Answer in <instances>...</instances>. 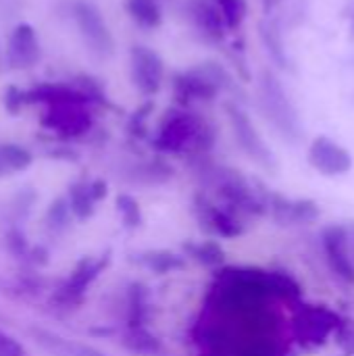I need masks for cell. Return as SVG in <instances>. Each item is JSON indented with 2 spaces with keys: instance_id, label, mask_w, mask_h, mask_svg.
<instances>
[{
  "instance_id": "27",
  "label": "cell",
  "mask_w": 354,
  "mask_h": 356,
  "mask_svg": "<svg viewBox=\"0 0 354 356\" xmlns=\"http://www.w3.org/2000/svg\"><path fill=\"white\" fill-rule=\"evenodd\" d=\"M33 156L19 144H0V177L8 173L25 171L31 165Z\"/></svg>"
},
{
  "instance_id": "38",
  "label": "cell",
  "mask_w": 354,
  "mask_h": 356,
  "mask_svg": "<svg viewBox=\"0 0 354 356\" xmlns=\"http://www.w3.org/2000/svg\"><path fill=\"white\" fill-rule=\"evenodd\" d=\"M353 67H354V63H353Z\"/></svg>"
},
{
  "instance_id": "3",
  "label": "cell",
  "mask_w": 354,
  "mask_h": 356,
  "mask_svg": "<svg viewBox=\"0 0 354 356\" xmlns=\"http://www.w3.org/2000/svg\"><path fill=\"white\" fill-rule=\"evenodd\" d=\"M196 171L202 177V181L215 192L219 202L236 213L238 217H265L267 204L261 194V186H255L248 177L242 175V171L213 163L209 156L194 159Z\"/></svg>"
},
{
  "instance_id": "23",
  "label": "cell",
  "mask_w": 354,
  "mask_h": 356,
  "mask_svg": "<svg viewBox=\"0 0 354 356\" xmlns=\"http://www.w3.org/2000/svg\"><path fill=\"white\" fill-rule=\"evenodd\" d=\"M121 346L136 356H159L165 350L163 342L148 327H127L121 336Z\"/></svg>"
},
{
  "instance_id": "24",
  "label": "cell",
  "mask_w": 354,
  "mask_h": 356,
  "mask_svg": "<svg viewBox=\"0 0 354 356\" xmlns=\"http://www.w3.org/2000/svg\"><path fill=\"white\" fill-rule=\"evenodd\" d=\"M173 167L163 159H150V161H142L136 167H131L129 171V179L131 184H142V186H159L165 184L173 177Z\"/></svg>"
},
{
  "instance_id": "25",
  "label": "cell",
  "mask_w": 354,
  "mask_h": 356,
  "mask_svg": "<svg viewBox=\"0 0 354 356\" xmlns=\"http://www.w3.org/2000/svg\"><path fill=\"white\" fill-rule=\"evenodd\" d=\"M125 10L129 19L144 29H156L163 25L161 0H125Z\"/></svg>"
},
{
  "instance_id": "2",
  "label": "cell",
  "mask_w": 354,
  "mask_h": 356,
  "mask_svg": "<svg viewBox=\"0 0 354 356\" xmlns=\"http://www.w3.org/2000/svg\"><path fill=\"white\" fill-rule=\"evenodd\" d=\"M215 142H217V127L196 111L177 104L165 111L154 136L150 138V146L161 156L173 154V156H188L192 161L209 156Z\"/></svg>"
},
{
  "instance_id": "37",
  "label": "cell",
  "mask_w": 354,
  "mask_h": 356,
  "mask_svg": "<svg viewBox=\"0 0 354 356\" xmlns=\"http://www.w3.org/2000/svg\"><path fill=\"white\" fill-rule=\"evenodd\" d=\"M351 98H353V102H354V94H353V96H351Z\"/></svg>"
},
{
  "instance_id": "12",
  "label": "cell",
  "mask_w": 354,
  "mask_h": 356,
  "mask_svg": "<svg viewBox=\"0 0 354 356\" xmlns=\"http://www.w3.org/2000/svg\"><path fill=\"white\" fill-rule=\"evenodd\" d=\"M261 186L263 200L267 204V215L280 225H307L321 217V209L311 198H288L275 190Z\"/></svg>"
},
{
  "instance_id": "28",
  "label": "cell",
  "mask_w": 354,
  "mask_h": 356,
  "mask_svg": "<svg viewBox=\"0 0 354 356\" xmlns=\"http://www.w3.org/2000/svg\"><path fill=\"white\" fill-rule=\"evenodd\" d=\"M73 213H71V207H69V200L67 196H58L50 202V207L46 209V215H44V227L50 232V234H61L69 227V221H71Z\"/></svg>"
},
{
  "instance_id": "11",
  "label": "cell",
  "mask_w": 354,
  "mask_h": 356,
  "mask_svg": "<svg viewBox=\"0 0 354 356\" xmlns=\"http://www.w3.org/2000/svg\"><path fill=\"white\" fill-rule=\"evenodd\" d=\"M71 15L88 50L98 58H108L115 52V40L102 13L90 2H75L71 4Z\"/></svg>"
},
{
  "instance_id": "26",
  "label": "cell",
  "mask_w": 354,
  "mask_h": 356,
  "mask_svg": "<svg viewBox=\"0 0 354 356\" xmlns=\"http://www.w3.org/2000/svg\"><path fill=\"white\" fill-rule=\"evenodd\" d=\"M67 200H69V207H71V213L75 219L79 221H86L94 215L96 211V198L92 194V188H90V181L86 179H79L75 184L69 186V192H67Z\"/></svg>"
},
{
  "instance_id": "17",
  "label": "cell",
  "mask_w": 354,
  "mask_h": 356,
  "mask_svg": "<svg viewBox=\"0 0 354 356\" xmlns=\"http://www.w3.org/2000/svg\"><path fill=\"white\" fill-rule=\"evenodd\" d=\"M29 336L44 353L52 356H106L102 350H98L90 344L69 340V338L58 336V334L44 330V327H31Z\"/></svg>"
},
{
  "instance_id": "29",
  "label": "cell",
  "mask_w": 354,
  "mask_h": 356,
  "mask_svg": "<svg viewBox=\"0 0 354 356\" xmlns=\"http://www.w3.org/2000/svg\"><path fill=\"white\" fill-rule=\"evenodd\" d=\"M115 207H117V213L121 217V223L125 229H138L142 223H144V215H142V207L140 202L127 194V192H121L117 198H115Z\"/></svg>"
},
{
  "instance_id": "8",
  "label": "cell",
  "mask_w": 354,
  "mask_h": 356,
  "mask_svg": "<svg viewBox=\"0 0 354 356\" xmlns=\"http://www.w3.org/2000/svg\"><path fill=\"white\" fill-rule=\"evenodd\" d=\"M111 265V252L100 257H83L71 271V275L52 294V305L58 309H75L81 305L88 288L100 277V273Z\"/></svg>"
},
{
  "instance_id": "31",
  "label": "cell",
  "mask_w": 354,
  "mask_h": 356,
  "mask_svg": "<svg viewBox=\"0 0 354 356\" xmlns=\"http://www.w3.org/2000/svg\"><path fill=\"white\" fill-rule=\"evenodd\" d=\"M154 111V102L152 100H146L138 111H134V115L129 117L127 121V134L134 138V140H144L148 138V119Z\"/></svg>"
},
{
  "instance_id": "6",
  "label": "cell",
  "mask_w": 354,
  "mask_h": 356,
  "mask_svg": "<svg viewBox=\"0 0 354 356\" xmlns=\"http://www.w3.org/2000/svg\"><path fill=\"white\" fill-rule=\"evenodd\" d=\"M321 248L332 273L346 286H354V221L325 225Z\"/></svg>"
},
{
  "instance_id": "36",
  "label": "cell",
  "mask_w": 354,
  "mask_h": 356,
  "mask_svg": "<svg viewBox=\"0 0 354 356\" xmlns=\"http://www.w3.org/2000/svg\"><path fill=\"white\" fill-rule=\"evenodd\" d=\"M344 19L348 21V29H351V33H353V38H354V2H351L346 8H344Z\"/></svg>"
},
{
  "instance_id": "32",
  "label": "cell",
  "mask_w": 354,
  "mask_h": 356,
  "mask_svg": "<svg viewBox=\"0 0 354 356\" xmlns=\"http://www.w3.org/2000/svg\"><path fill=\"white\" fill-rule=\"evenodd\" d=\"M4 244H6V250L13 252L17 259H25L27 252H29V242L25 238V234L19 229V227H10L4 236Z\"/></svg>"
},
{
  "instance_id": "5",
  "label": "cell",
  "mask_w": 354,
  "mask_h": 356,
  "mask_svg": "<svg viewBox=\"0 0 354 356\" xmlns=\"http://www.w3.org/2000/svg\"><path fill=\"white\" fill-rule=\"evenodd\" d=\"M225 117L230 121L234 140L238 144V148L265 173L275 175L280 165L277 159L273 154V150L269 148V144L265 142V138L261 136V131L257 129L255 121L250 119V115L242 108V104L238 100H227L223 104Z\"/></svg>"
},
{
  "instance_id": "18",
  "label": "cell",
  "mask_w": 354,
  "mask_h": 356,
  "mask_svg": "<svg viewBox=\"0 0 354 356\" xmlns=\"http://www.w3.org/2000/svg\"><path fill=\"white\" fill-rule=\"evenodd\" d=\"M259 38L267 50V54L271 56V60L280 67V69H286V71H294V60L290 58L288 54V48H286V40H284V29H282V23L280 19L275 17H265L261 23H259Z\"/></svg>"
},
{
  "instance_id": "16",
  "label": "cell",
  "mask_w": 354,
  "mask_h": 356,
  "mask_svg": "<svg viewBox=\"0 0 354 356\" xmlns=\"http://www.w3.org/2000/svg\"><path fill=\"white\" fill-rule=\"evenodd\" d=\"M92 115L83 102H54L46 125L63 138H79L92 129Z\"/></svg>"
},
{
  "instance_id": "4",
  "label": "cell",
  "mask_w": 354,
  "mask_h": 356,
  "mask_svg": "<svg viewBox=\"0 0 354 356\" xmlns=\"http://www.w3.org/2000/svg\"><path fill=\"white\" fill-rule=\"evenodd\" d=\"M257 102L267 119V123L290 144H298L305 136V125L300 119V113L290 96V92L284 88V81L280 75L265 67L259 73L257 81Z\"/></svg>"
},
{
  "instance_id": "9",
  "label": "cell",
  "mask_w": 354,
  "mask_h": 356,
  "mask_svg": "<svg viewBox=\"0 0 354 356\" xmlns=\"http://www.w3.org/2000/svg\"><path fill=\"white\" fill-rule=\"evenodd\" d=\"M192 211H194V217L198 221V225L211 234V236H217V238H225V240H232V238H238L244 234V221L242 217H238L236 213H232L230 209H225L221 202H215L207 192L198 190L194 194V200H192Z\"/></svg>"
},
{
  "instance_id": "14",
  "label": "cell",
  "mask_w": 354,
  "mask_h": 356,
  "mask_svg": "<svg viewBox=\"0 0 354 356\" xmlns=\"http://www.w3.org/2000/svg\"><path fill=\"white\" fill-rule=\"evenodd\" d=\"M307 161L323 177H342L351 173L354 165L351 150L330 136H317L311 140Z\"/></svg>"
},
{
  "instance_id": "19",
  "label": "cell",
  "mask_w": 354,
  "mask_h": 356,
  "mask_svg": "<svg viewBox=\"0 0 354 356\" xmlns=\"http://www.w3.org/2000/svg\"><path fill=\"white\" fill-rule=\"evenodd\" d=\"M40 58L35 33L29 25H19L8 38V60L15 67H29Z\"/></svg>"
},
{
  "instance_id": "22",
  "label": "cell",
  "mask_w": 354,
  "mask_h": 356,
  "mask_svg": "<svg viewBox=\"0 0 354 356\" xmlns=\"http://www.w3.org/2000/svg\"><path fill=\"white\" fill-rule=\"evenodd\" d=\"M182 248H184L186 259L207 269H217V267H223L225 263V250L215 240H186Z\"/></svg>"
},
{
  "instance_id": "39",
  "label": "cell",
  "mask_w": 354,
  "mask_h": 356,
  "mask_svg": "<svg viewBox=\"0 0 354 356\" xmlns=\"http://www.w3.org/2000/svg\"><path fill=\"white\" fill-rule=\"evenodd\" d=\"M161 2H163V0H161Z\"/></svg>"
},
{
  "instance_id": "10",
  "label": "cell",
  "mask_w": 354,
  "mask_h": 356,
  "mask_svg": "<svg viewBox=\"0 0 354 356\" xmlns=\"http://www.w3.org/2000/svg\"><path fill=\"white\" fill-rule=\"evenodd\" d=\"M129 77L136 90L152 100L165 83L167 71L161 54L144 44H134L129 48Z\"/></svg>"
},
{
  "instance_id": "21",
  "label": "cell",
  "mask_w": 354,
  "mask_h": 356,
  "mask_svg": "<svg viewBox=\"0 0 354 356\" xmlns=\"http://www.w3.org/2000/svg\"><path fill=\"white\" fill-rule=\"evenodd\" d=\"M127 327H146L150 317V290L144 282H131L125 296Z\"/></svg>"
},
{
  "instance_id": "15",
  "label": "cell",
  "mask_w": 354,
  "mask_h": 356,
  "mask_svg": "<svg viewBox=\"0 0 354 356\" xmlns=\"http://www.w3.org/2000/svg\"><path fill=\"white\" fill-rule=\"evenodd\" d=\"M182 15L190 27L200 35V40L221 46L227 38V25L219 6L213 0H184Z\"/></svg>"
},
{
  "instance_id": "35",
  "label": "cell",
  "mask_w": 354,
  "mask_h": 356,
  "mask_svg": "<svg viewBox=\"0 0 354 356\" xmlns=\"http://www.w3.org/2000/svg\"><path fill=\"white\" fill-rule=\"evenodd\" d=\"M25 261H27L29 265H33V267H42V265H46V263L50 261V257H48V248H46V246H42V244L31 246V248H29V252H27V257H25Z\"/></svg>"
},
{
  "instance_id": "1",
  "label": "cell",
  "mask_w": 354,
  "mask_h": 356,
  "mask_svg": "<svg viewBox=\"0 0 354 356\" xmlns=\"http://www.w3.org/2000/svg\"><path fill=\"white\" fill-rule=\"evenodd\" d=\"M300 298V284L284 271L221 269L194 327L198 356H284L286 319L275 300Z\"/></svg>"
},
{
  "instance_id": "33",
  "label": "cell",
  "mask_w": 354,
  "mask_h": 356,
  "mask_svg": "<svg viewBox=\"0 0 354 356\" xmlns=\"http://www.w3.org/2000/svg\"><path fill=\"white\" fill-rule=\"evenodd\" d=\"M0 356H27V350L21 342L0 330Z\"/></svg>"
},
{
  "instance_id": "13",
  "label": "cell",
  "mask_w": 354,
  "mask_h": 356,
  "mask_svg": "<svg viewBox=\"0 0 354 356\" xmlns=\"http://www.w3.org/2000/svg\"><path fill=\"white\" fill-rule=\"evenodd\" d=\"M173 98L177 106L192 108V104H209L219 98V86L204 73L202 67H194L188 71H175L169 79Z\"/></svg>"
},
{
  "instance_id": "20",
  "label": "cell",
  "mask_w": 354,
  "mask_h": 356,
  "mask_svg": "<svg viewBox=\"0 0 354 356\" xmlns=\"http://www.w3.org/2000/svg\"><path fill=\"white\" fill-rule=\"evenodd\" d=\"M134 261L154 275H169L175 271H184L188 265L186 254H177L173 250H163V248L138 252Z\"/></svg>"
},
{
  "instance_id": "7",
  "label": "cell",
  "mask_w": 354,
  "mask_h": 356,
  "mask_svg": "<svg viewBox=\"0 0 354 356\" xmlns=\"http://www.w3.org/2000/svg\"><path fill=\"white\" fill-rule=\"evenodd\" d=\"M342 319L338 313L323 305H303L292 319V336L298 344L315 348L328 342L332 334H338Z\"/></svg>"
},
{
  "instance_id": "30",
  "label": "cell",
  "mask_w": 354,
  "mask_h": 356,
  "mask_svg": "<svg viewBox=\"0 0 354 356\" xmlns=\"http://www.w3.org/2000/svg\"><path fill=\"white\" fill-rule=\"evenodd\" d=\"M213 2L219 6L230 31H238L244 25L248 17V0H213Z\"/></svg>"
},
{
  "instance_id": "34",
  "label": "cell",
  "mask_w": 354,
  "mask_h": 356,
  "mask_svg": "<svg viewBox=\"0 0 354 356\" xmlns=\"http://www.w3.org/2000/svg\"><path fill=\"white\" fill-rule=\"evenodd\" d=\"M33 202H35V192H31V190H23V192L15 198L13 213H15L17 217H25V215L31 211Z\"/></svg>"
}]
</instances>
